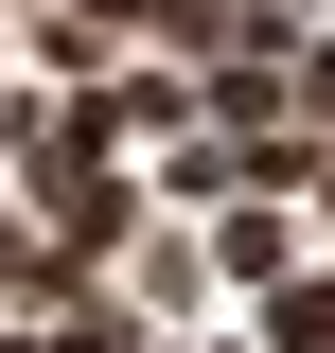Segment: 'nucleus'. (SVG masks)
I'll return each instance as SVG.
<instances>
[{
	"instance_id": "obj_1",
	"label": "nucleus",
	"mask_w": 335,
	"mask_h": 353,
	"mask_svg": "<svg viewBox=\"0 0 335 353\" xmlns=\"http://www.w3.org/2000/svg\"><path fill=\"white\" fill-rule=\"evenodd\" d=\"M318 124H335V53H318Z\"/></svg>"
}]
</instances>
